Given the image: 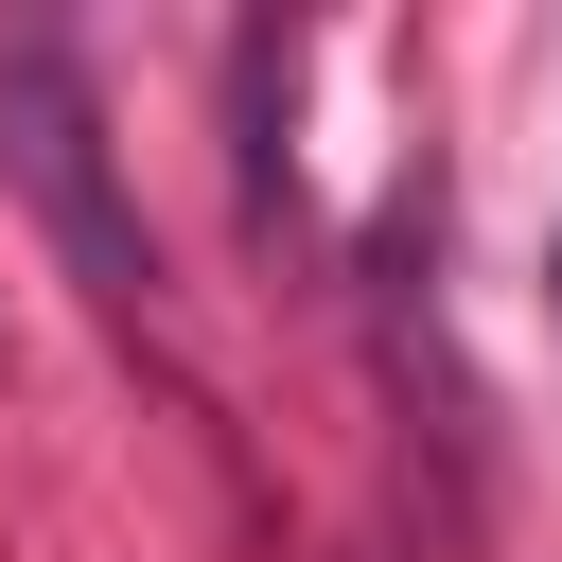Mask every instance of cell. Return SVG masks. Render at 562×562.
I'll use <instances>...</instances> for the list:
<instances>
[{
  "mask_svg": "<svg viewBox=\"0 0 562 562\" xmlns=\"http://www.w3.org/2000/svg\"><path fill=\"white\" fill-rule=\"evenodd\" d=\"M0 176L35 193V228H53V263L88 281V316L105 334H158V228H140V193H123V158H105V105H88V70H70V35H0Z\"/></svg>",
  "mask_w": 562,
  "mask_h": 562,
  "instance_id": "obj_1",
  "label": "cell"
}]
</instances>
